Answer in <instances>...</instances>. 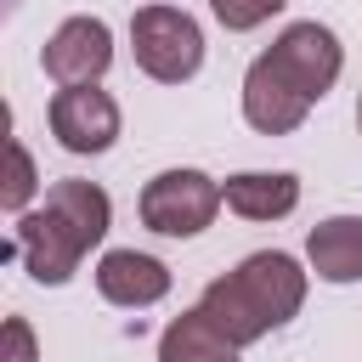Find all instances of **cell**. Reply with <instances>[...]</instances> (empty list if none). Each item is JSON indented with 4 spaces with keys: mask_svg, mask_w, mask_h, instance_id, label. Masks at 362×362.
Wrapping results in <instances>:
<instances>
[{
    "mask_svg": "<svg viewBox=\"0 0 362 362\" xmlns=\"http://www.w3.org/2000/svg\"><path fill=\"white\" fill-rule=\"evenodd\" d=\"M339 40L322 23H288L272 51H260L243 74V119L260 136H288L305 124L311 102H322L339 79Z\"/></svg>",
    "mask_w": 362,
    "mask_h": 362,
    "instance_id": "cell-1",
    "label": "cell"
},
{
    "mask_svg": "<svg viewBox=\"0 0 362 362\" xmlns=\"http://www.w3.org/2000/svg\"><path fill=\"white\" fill-rule=\"evenodd\" d=\"M107 221H113V204L96 181H57L45 192L40 209L17 215V255L28 260V277L34 283H68L79 272V260L107 238Z\"/></svg>",
    "mask_w": 362,
    "mask_h": 362,
    "instance_id": "cell-2",
    "label": "cell"
},
{
    "mask_svg": "<svg viewBox=\"0 0 362 362\" xmlns=\"http://www.w3.org/2000/svg\"><path fill=\"white\" fill-rule=\"evenodd\" d=\"M305 305V272L294 255L283 249H260L243 266H232L226 277H215L198 300V311L209 317V328L232 345H255L260 334L283 328L294 311Z\"/></svg>",
    "mask_w": 362,
    "mask_h": 362,
    "instance_id": "cell-3",
    "label": "cell"
},
{
    "mask_svg": "<svg viewBox=\"0 0 362 362\" xmlns=\"http://www.w3.org/2000/svg\"><path fill=\"white\" fill-rule=\"evenodd\" d=\"M130 45L136 68L158 85H181L204 68V28L175 6H141L130 17Z\"/></svg>",
    "mask_w": 362,
    "mask_h": 362,
    "instance_id": "cell-4",
    "label": "cell"
},
{
    "mask_svg": "<svg viewBox=\"0 0 362 362\" xmlns=\"http://www.w3.org/2000/svg\"><path fill=\"white\" fill-rule=\"evenodd\" d=\"M221 204L226 192L204 170H164L141 187V226L158 238H198Z\"/></svg>",
    "mask_w": 362,
    "mask_h": 362,
    "instance_id": "cell-5",
    "label": "cell"
},
{
    "mask_svg": "<svg viewBox=\"0 0 362 362\" xmlns=\"http://www.w3.org/2000/svg\"><path fill=\"white\" fill-rule=\"evenodd\" d=\"M107 62H113V34H107V23L102 17H68L51 40H45V51H40V68L68 90V85H96L102 74H107Z\"/></svg>",
    "mask_w": 362,
    "mask_h": 362,
    "instance_id": "cell-6",
    "label": "cell"
},
{
    "mask_svg": "<svg viewBox=\"0 0 362 362\" xmlns=\"http://www.w3.org/2000/svg\"><path fill=\"white\" fill-rule=\"evenodd\" d=\"M51 136L68 153H107L119 141V102L96 85H68L51 96Z\"/></svg>",
    "mask_w": 362,
    "mask_h": 362,
    "instance_id": "cell-7",
    "label": "cell"
},
{
    "mask_svg": "<svg viewBox=\"0 0 362 362\" xmlns=\"http://www.w3.org/2000/svg\"><path fill=\"white\" fill-rule=\"evenodd\" d=\"M96 288H102L107 305L141 311V305H158L170 294V266L141 255V249H107L102 266H96Z\"/></svg>",
    "mask_w": 362,
    "mask_h": 362,
    "instance_id": "cell-8",
    "label": "cell"
},
{
    "mask_svg": "<svg viewBox=\"0 0 362 362\" xmlns=\"http://www.w3.org/2000/svg\"><path fill=\"white\" fill-rule=\"evenodd\" d=\"M305 255H311V272L322 283H356L362 277V215L317 221L305 238Z\"/></svg>",
    "mask_w": 362,
    "mask_h": 362,
    "instance_id": "cell-9",
    "label": "cell"
},
{
    "mask_svg": "<svg viewBox=\"0 0 362 362\" xmlns=\"http://www.w3.org/2000/svg\"><path fill=\"white\" fill-rule=\"evenodd\" d=\"M226 209H238L243 221H283L294 204H300V181L288 170H243V175H226Z\"/></svg>",
    "mask_w": 362,
    "mask_h": 362,
    "instance_id": "cell-10",
    "label": "cell"
},
{
    "mask_svg": "<svg viewBox=\"0 0 362 362\" xmlns=\"http://www.w3.org/2000/svg\"><path fill=\"white\" fill-rule=\"evenodd\" d=\"M158 362H238V345L221 339L204 311H187V317H175V322L164 328Z\"/></svg>",
    "mask_w": 362,
    "mask_h": 362,
    "instance_id": "cell-11",
    "label": "cell"
},
{
    "mask_svg": "<svg viewBox=\"0 0 362 362\" xmlns=\"http://www.w3.org/2000/svg\"><path fill=\"white\" fill-rule=\"evenodd\" d=\"M34 158H28V147L11 136L6 141V187H0V204L11 209V215H28V198H34Z\"/></svg>",
    "mask_w": 362,
    "mask_h": 362,
    "instance_id": "cell-12",
    "label": "cell"
},
{
    "mask_svg": "<svg viewBox=\"0 0 362 362\" xmlns=\"http://www.w3.org/2000/svg\"><path fill=\"white\" fill-rule=\"evenodd\" d=\"M288 0H209V11L221 17V28H232V34H249V28H260L272 11H283Z\"/></svg>",
    "mask_w": 362,
    "mask_h": 362,
    "instance_id": "cell-13",
    "label": "cell"
},
{
    "mask_svg": "<svg viewBox=\"0 0 362 362\" xmlns=\"http://www.w3.org/2000/svg\"><path fill=\"white\" fill-rule=\"evenodd\" d=\"M0 362H34V334L23 317H6V356Z\"/></svg>",
    "mask_w": 362,
    "mask_h": 362,
    "instance_id": "cell-14",
    "label": "cell"
},
{
    "mask_svg": "<svg viewBox=\"0 0 362 362\" xmlns=\"http://www.w3.org/2000/svg\"><path fill=\"white\" fill-rule=\"evenodd\" d=\"M356 130H362V102H356Z\"/></svg>",
    "mask_w": 362,
    "mask_h": 362,
    "instance_id": "cell-15",
    "label": "cell"
}]
</instances>
